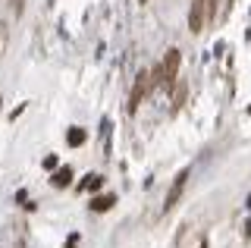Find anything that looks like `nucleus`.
<instances>
[{
    "label": "nucleus",
    "mask_w": 251,
    "mask_h": 248,
    "mask_svg": "<svg viewBox=\"0 0 251 248\" xmlns=\"http://www.w3.org/2000/svg\"><path fill=\"white\" fill-rule=\"evenodd\" d=\"M198 248H210V245H207V239H204V242H201V245H198Z\"/></svg>",
    "instance_id": "obj_10"
},
{
    "label": "nucleus",
    "mask_w": 251,
    "mask_h": 248,
    "mask_svg": "<svg viewBox=\"0 0 251 248\" xmlns=\"http://www.w3.org/2000/svg\"><path fill=\"white\" fill-rule=\"evenodd\" d=\"M53 189H66V185L69 182H73V170H69V167H63V170H57V173H53Z\"/></svg>",
    "instance_id": "obj_6"
},
{
    "label": "nucleus",
    "mask_w": 251,
    "mask_h": 248,
    "mask_svg": "<svg viewBox=\"0 0 251 248\" xmlns=\"http://www.w3.org/2000/svg\"><path fill=\"white\" fill-rule=\"evenodd\" d=\"M179 63H182V53L176 48L167 50V57H163L160 69H157V85H163V88H170V85L179 82Z\"/></svg>",
    "instance_id": "obj_1"
},
{
    "label": "nucleus",
    "mask_w": 251,
    "mask_h": 248,
    "mask_svg": "<svg viewBox=\"0 0 251 248\" xmlns=\"http://www.w3.org/2000/svg\"><path fill=\"white\" fill-rule=\"evenodd\" d=\"M113 204H116V195H98V198H91V211L94 214H104Z\"/></svg>",
    "instance_id": "obj_5"
},
{
    "label": "nucleus",
    "mask_w": 251,
    "mask_h": 248,
    "mask_svg": "<svg viewBox=\"0 0 251 248\" xmlns=\"http://www.w3.org/2000/svg\"><path fill=\"white\" fill-rule=\"evenodd\" d=\"M151 85H154L151 73H138L135 85H132V95H129V113H135L138 107H141V100H145V95L151 91Z\"/></svg>",
    "instance_id": "obj_3"
},
{
    "label": "nucleus",
    "mask_w": 251,
    "mask_h": 248,
    "mask_svg": "<svg viewBox=\"0 0 251 248\" xmlns=\"http://www.w3.org/2000/svg\"><path fill=\"white\" fill-rule=\"evenodd\" d=\"M85 138H88V132H85V129H69L66 132V142H69V148H78V145H85Z\"/></svg>",
    "instance_id": "obj_7"
},
{
    "label": "nucleus",
    "mask_w": 251,
    "mask_h": 248,
    "mask_svg": "<svg viewBox=\"0 0 251 248\" xmlns=\"http://www.w3.org/2000/svg\"><path fill=\"white\" fill-rule=\"evenodd\" d=\"M100 185H104V176H98V173H88V176H85V182L82 185H78V189H82V192H94V189H100Z\"/></svg>",
    "instance_id": "obj_8"
},
{
    "label": "nucleus",
    "mask_w": 251,
    "mask_h": 248,
    "mask_svg": "<svg viewBox=\"0 0 251 248\" xmlns=\"http://www.w3.org/2000/svg\"><path fill=\"white\" fill-rule=\"evenodd\" d=\"M22 10H25V0H13V13L16 16H22Z\"/></svg>",
    "instance_id": "obj_9"
},
{
    "label": "nucleus",
    "mask_w": 251,
    "mask_h": 248,
    "mask_svg": "<svg viewBox=\"0 0 251 248\" xmlns=\"http://www.w3.org/2000/svg\"><path fill=\"white\" fill-rule=\"evenodd\" d=\"M204 22H207V0H192V10H188V28H192V35L204 32Z\"/></svg>",
    "instance_id": "obj_4"
},
{
    "label": "nucleus",
    "mask_w": 251,
    "mask_h": 248,
    "mask_svg": "<svg viewBox=\"0 0 251 248\" xmlns=\"http://www.w3.org/2000/svg\"><path fill=\"white\" fill-rule=\"evenodd\" d=\"M141 3H148V0H141Z\"/></svg>",
    "instance_id": "obj_11"
},
{
    "label": "nucleus",
    "mask_w": 251,
    "mask_h": 248,
    "mask_svg": "<svg viewBox=\"0 0 251 248\" xmlns=\"http://www.w3.org/2000/svg\"><path fill=\"white\" fill-rule=\"evenodd\" d=\"M188 176H192V170H188V167L176 173V179H173L170 192H167V198H163V214H170L173 207L179 204V198H182V192H185V182H188Z\"/></svg>",
    "instance_id": "obj_2"
}]
</instances>
